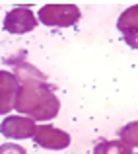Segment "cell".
<instances>
[{"label": "cell", "instance_id": "cell-13", "mask_svg": "<svg viewBox=\"0 0 138 154\" xmlns=\"http://www.w3.org/2000/svg\"><path fill=\"white\" fill-rule=\"evenodd\" d=\"M124 43H127L128 47H132V49H138V31L136 33H128V35H123Z\"/></svg>", "mask_w": 138, "mask_h": 154}, {"label": "cell", "instance_id": "cell-3", "mask_svg": "<svg viewBox=\"0 0 138 154\" xmlns=\"http://www.w3.org/2000/svg\"><path fill=\"white\" fill-rule=\"evenodd\" d=\"M2 26L8 33L23 35L37 27V18H35V14L31 12L29 6H16L10 12H6Z\"/></svg>", "mask_w": 138, "mask_h": 154}, {"label": "cell", "instance_id": "cell-5", "mask_svg": "<svg viewBox=\"0 0 138 154\" xmlns=\"http://www.w3.org/2000/svg\"><path fill=\"white\" fill-rule=\"evenodd\" d=\"M35 129H37L35 121L27 115H8L0 123V133L6 139H14V140L33 139Z\"/></svg>", "mask_w": 138, "mask_h": 154}, {"label": "cell", "instance_id": "cell-14", "mask_svg": "<svg viewBox=\"0 0 138 154\" xmlns=\"http://www.w3.org/2000/svg\"><path fill=\"white\" fill-rule=\"evenodd\" d=\"M136 154H138V152H136Z\"/></svg>", "mask_w": 138, "mask_h": 154}, {"label": "cell", "instance_id": "cell-7", "mask_svg": "<svg viewBox=\"0 0 138 154\" xmlns=\"http://www.w3.org/2000/svg\"><path fill=\"white\" fill-rule=\"evenodd\" d=\"M18 88H20V82H18L14 72L0 70V96L2 98H14L16 100Z\"/></svg>", "mask_w": 138, "mask_h": 154}, {"label": "cell", "instance_id": "cell-10", "mask_svg": "<svg viewBox=\"0 0 138 154\" xmlns=\"http://www.w3.org/2000/svg\"><path fill=\"white\" fill-rule=\"evenodd\" d=\"M119 140H123L127 146L138 148V121H130L119 131Z\"/></svg>", "mask_w": 138, "mask_h": 154}, {"label": "cell", "instance_id": "cell-6", "mask_svg": "<svg viewBox=\"0 0 138 154\" xmlns=\"http://www.w3.org/2000/svg\"><path fill=\"white\" fill-rule=\"evenodd\" d=\"M117 29L123 35L136 33L138 31V4L127 8V10L119 16V20H117Z\"/></svg>", "mask_w": 138, "mask_h": 154}, {"label": "cell", "instance_id": "cell-8", "mask_svg": "<svg viewBox=\"0 0 138 154\" xmlns=\"http://www.w3.org/2000/svg\"><path fill=\"white\" fill-rule=\"evenodd\" d=\"M14 74H16V78H18L20 84L27 82V80H47L41 70H37L35 66H31L29 63H26V60H20V63L16 64Z\"/></svg>", "mask_w": 138, "mask_h": 154}, {"label": "cell", "instance_id": "cell-4", "mask_svg": "<svg viewBox=\"0 0 138 154\" xmlns=\"http://www.w3.org/2000/svg\"><path fill=\"white\" fill-rule=\"evenodd\" d=\"M33 143L41 148H47V150H62V148L70 146V135L62 129L45 123L37 125L33 133Z\"/></svg>", "mask_w": 138, "mask_h": 154}, {"label": "cell", "instance_id": "cell-9", "mask_svg": "<svg viewBox=\"0 0 138 154\" xmlns=\"http://www.w3.org/2000/svg\"><path fill=\"white\" fill-rule=\"evenodd\" d=\"M93 154H132V148L123 140H101L93 146Z\"/></svg>", "mask_w": 138, "mask_h": 154}, {"label": "cell", "instance_id": "cell-2", "mask_svg": "<svg viewBox=\"0 0 138 154\" xmlns=\"http://www.w3.org/2000/svg\"><path fill=\"white\" fill-rule=\"evenodd\" d=\"M37 14L47 27H72L82 18V10L76 4H45Z\"/></svg>", "mask_w": 138, "mask_h": 154}, {"label": "cell", "instance_id": "cell-12", "mask_svg": "<svg viewBox=\"0 0 138 154\" xmlns=\"http://www.w3.org/2000/svg\"><path fill=\"white\" fill-rule=\"evenodd\" d=\"M14 109V98H2L0 96V115H6Z\"/></svg>", "mask_w": 138, "mask_h": 154}, {"label": "cell", "instance_id": "cell-11", "mask_svg": "<svg viewBox=\"0 0 138 154\" xmlns=\"http://www.w3.org/2000/svg\"><path fill=\"white\" fill-rule=\"evenodd\" d=\"M0 154H27V152L23 146H20L16 143H4L0 144Z\"/></svg>", "mask_w": 138, "mask_h": 154}, {"label": "cell", "instance_id": "cell-1", "mask_svg": "<svg viewBox=\"0 0 138 154\" xmlns=\"http://www.w3.org/2000/svg\"><path fill=\"white\" fill-rule=\"evenodd\" d=\"M55 88L47 80H27L22 82L14 100V109L22 115L31 117L33 121H51L58 115L60 102Z\"/></svg>", "mask_w": 138, "mask_h": 154}]
</instances>
